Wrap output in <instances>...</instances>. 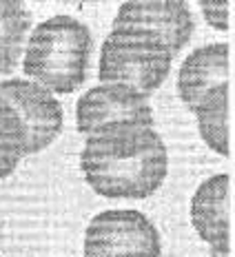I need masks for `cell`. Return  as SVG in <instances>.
<instances>
[{
    "label": "cell",
    "instance_id": "6da1fadb",
    "mask_svg": "<svg viewBox=\"0 0 235 257\" xmlns=\"http://www.w3.org/2000/svg\"><path fill=\"white\" fill-rule=\"evenodd\" d=\"M80 164L95 193L142 200L162 184L169 153L153 126H111L87 138Z\"/></svg>",
    "mask_w": 235,
    "mask_h": 257
},
{
    "label": "cell",
    "instance_id": "7a4b0ae2",
    "mask_svg": "<svg viewBox=\"0 0 235 257\" xmlns=\"http://www.w3.org/2000/svg\"><path fill=\"white\" fill-rule=\"evenodd\" d=\"M91 31L71 16H53L38 25L27 42L25 73L56 93H73L87 78Z\"/></svg>",
    "mask_w": 235,
    "mask_h": 257
},
{
    "label": "cell",
    "instance_id": "3957f363",
    "mask_svg": "<svg viewBox=\"0 0 235 257\" xmlns=\"http://www.w3.org/2000/svg\"><path fill=\"white\" fill-rule=\"evenodd\" d=\"M173 56L158 38L136 29H113L100 49L102 84H122L140 95L153 93L167 80Z\"/></svg>",
    "mask_w": 235,
    "mask_h": 257
},
{
    "label": "cell",
    "instance_id": "277c9868",
    "mask_svg": "<svg viewBox=\"0 0 235 257\" xmlns=\"http://www.w3.org/2000/svg\"><path fill=\"white\" fill-rule=\"evenodd\" d=\"M87 257H160V235L140 211H104L84 235Z\"/></svg>",
    "mask_w": 235,
    "mask_h": 257
},
{
    "label": "cell",
    "instance_id": "5b68a950",
    "mask_svg": "<svg viewBox=\"0 0 235 257\" xmlns=\"http://www.w3.org/2000/svg\"><path fill=\"white\" fill-rule=\"evenodd\" d=\"M76 124L93 136L111 126H153V109L147 95L122 84H100L78 100Z\"/></svg>",
    "mask_w": 235,
    "mask_h": 257
},
{
    "label": "cell",
    "instance_id": "8992f818",
    "mask_svg": "<svg viewBox=\"0 0 235 257\" xmlns=\"http://www.w3.org/2000/svg\"><path fill=\"white\" fill-rule=\"evenodd\" d=\"M0 100H5L23 120L27 153H38L58 138L62 128V106L45 87L29 80H3Z\"/></svg>",
    "mask_w": 235,
    "mask_h": 257
},
{
    "label": "cell",
    "instance_id": "52a82bcc",
    "mask_svg": "<svg viewBox=\"0 0 235 257\" xmlns=\"http://www.w3.org/2000/svg\"><path fill=\"white\" fill-rule=\"evenodd\" d=\"M113 29H136L158 38L175 56L191 40L193 18L180 0H133L125 3L115 16Z\"/></svg>",
    "mask_w": 235,
    "mask_h": 257
},
{
    "label": "cell",
    "instance_id": "ba28073f",
    "mask_svg": "<svg viewBox=\"0 0 235 257\" xmlns=\"http://www.w3.org/2000/svg\"><path fill=\"white\" fill-rule=\"evenodd\" d=\"M233 180L228 173L206 180L191 202L197 235L211 244V257H233Z\"/></svg>",
    "mask_w": 235,
    "mask_h": 257
},
{
    "label": "cell",
    "instance_id": "9c48e42d",
    "mask_svg": "<svg viewBox=\"0 0 235 257\" xmlns=\"http://www.w3.org/2000/svg\"><path fill=\"white\" fill-rule=\"evenodd\" d=\"M226 89H231V47L224 42L195 49L180 69V98L193 113L206 100Z\"/></svg>",
    "mask_w": 235,
    "mask_h": 257
},
{
    "label": "cell",
    "instance_id": "30bf717a",
    "mask_svg": "<svg viewBox=\"0 0 235 257\" xmlns=\"http://www.w3.org/2000/svg\"><path fill=\"white\" fill-rule=\"evenodd\" d=\"M31 27V12L23 3L0 0V76H9L20 62Z\"/></svg>",
    "mask_w": 235,
    "mask_h": 257
},
{
    "label": "cell",
    "instance_id": "8fae6325",
    "mask_svg": "<svg viewBox=\"0 0 235 257\" xmlns=\"http://www.w3.org/2000/svg\"><path fill=\"white\" fill-rule=\"evenodd\" d=\"M195 115L202 138L213 151L222 155L231 153V89L206 100Z\"/></svg>",
    "mask_w": 235,
    "mask_h": 257
},
{
    "label": "cell",
    "instance_id": "7c38bea8",
    "mask_svg": "<svg viewBox=\"0 0 235 257\" xmlns=\"http://www.w3.org/2000/svg\"><path fill=\"white\" fill-rule=\"evenodd\" d=\"M23 155H27L25 124L12 106L0 100V180L14 173Z\"/></svg>",
    "mask_w": 235,
    "mask_h": 257
},
{
    "label": "cell",
    "instance_id": "4fadbf2b",
    "mask_svg": "<svg viewBox=\"0 0 235 257\" xmlns=\"http://www.w3.org/2000/svg\"><path fill=\"white\" fill-rule=\"evenodd\" d=\"M206 23L215 29H228V16H231V3H200Z\"/></svg>",
    "mask_w": 235,
    "mask_h": 257
}]
</instances>
